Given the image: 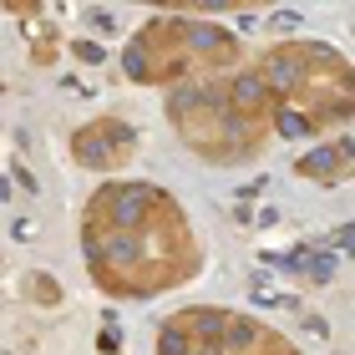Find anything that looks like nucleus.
Listing matches in <instances>:
<instances>
[{"label":"nucleus","mask_w":355,"mask_h":355,"mask_svg":"<svg viewBox=\"0 0 355 355\" xmlns=\"http://www.w3.org/2000/svg\"><path fill=\"white\" fill-rule=\"evenodd\" d=\"M82 259L107 300H157L203 274V234L163 183L102 178L76 218Z\"/></svg>","instance_id":"obj_1"},{"label":"nucleus","mask_w":355,"mask_h":355,"mask_svg":"<svg viewBox=\"0 0 355 355\" xmlns=\"http://www.w3.org/2000/svg\"><path fill=\"white\" fill-rule=\"evenodd\" d=\"M168 127L208 168H244L274 142V96L249 67L168 92Z\"/></svg>","instance_id":"obj_2"},{"label":"nucleus","mask_w":355,"mask_h":355,"mask_svg":"<svg viewBox=\"0 0 355 355\" xmlns=\"http://www.w3.org/2000/svg\"><path fill=\"white\" fill-rule=\"evenodd\" d=\"M274 96V137L345 132L355 117V76L345 51L325 41H274L249 61Z\"/></svg>","instance_id":"obj_3"},{"label":"nucleus","mask_w":355,"mask_h":355,"mask_svg":"<svg viewBox=\"0 0 355 355\" xmlns=\"http://www.w3.org/2000/svg\"><path fill=\"white\" fill-rule=\"evenodd\" d=\"M122 76L132 87H188L203 76L244 67V41L218 21L193 15H148L122 46Z\"/></svg>","instance_id":"obj_4"},{"label":"nucleus","mask_w":355,"mask_h":355,"mask_svg":"<svg viewBox=\"0 0 355 355\" xmlns=\"http://www.w3.org/2000/svg\"><path fill=\"white\" fill-rule=\"evenodd\" d=\"M153 355H304L279 325L234 304H183L153 335Z\"/></svg>","instance_id":"obj_5"},{"label":"nucleus","mask_w":355,"mask_h":355,"mask_svg":"<svg viewBox=\"0 0 355 355\" xmlns=\"http://www.w3.org/2000/svg\"><path fill=\"white\" fill-rule=\"evenodd\" d=\"M137 157V127L122 112H96L92 122H82L71 132V163L87 173H122Z\"/></svg>","instance_id":"obj_6"},{"label":"nucleus","mask_w":355,"mask_h":355,"mask_svg":"<svg viewBox=\"0 0 355 355\" xmlns=\"http://www.w3.org/2000/svg\"><path fill=\"white\" fill-rule=\"evenodd\" d=\"M355 157H350V132H335L330 142L320 137V148H310L304 157H295V178L310 183H350Z\"/></svg>","instance_id":"obj_7"},{"label":"nucleus","mask_w":355,"mask_h":355,"mask_svg":"<svg viewBox=\"0 0 355 355\" xmlns=\"http://www.w3.org/2000/svg\"><path fill=\"white\" fill-rule=\"evenodd\" d=\"M21 295L31 304H41V310H56V304H61V284H56L51 269H26L21 274Z\"/></svg>","instance_id":"obj_8"},{"label":"nucleus","mask_w":355,"mask_h":355,"mask_svg":"<svg viewBox=\"0 0 355 355\" xmlns=\"http://www.w3.org/2000/svg\"><path fill=\"white\" fill-rule=\"evenodd\" d=\"M71 56H76V61H102V46H92V41H71Z\"/></svg>","instance_id":"obj_9"}]
</instances>
